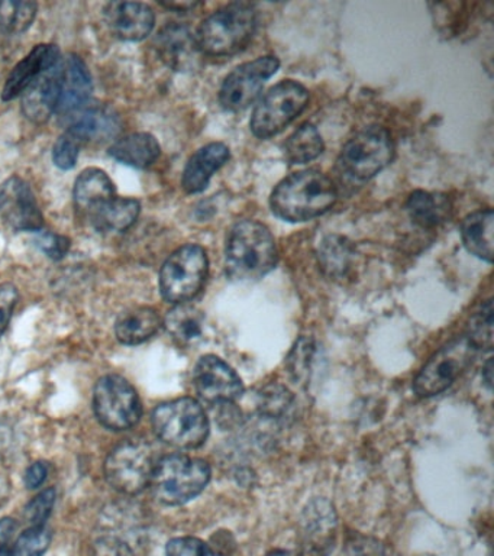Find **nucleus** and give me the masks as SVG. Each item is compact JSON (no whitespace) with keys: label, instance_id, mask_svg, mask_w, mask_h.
I'll return each instance as SVG.
<instances>
[{"label":"nucleus","instance_id":"47","mask_svg":"<svg viewBox=\"0 0 494 556\" xmlns=\"http://www.w3.org/2000/svg\"><path fill=\"white\" fill-rule=\"evenodd\" d=\"M483 381L489 390L493 387V358H489L483 368Z\"/></svg>","mask_w":494,"mask_h":556},{"label":"nucleus","instance_id":"32","mask_svg":"<svg viewBox=\"0 0 494 556\" xmlns=\"http://www.w3.org/2000/svg\"><path fill=\"white\" fill-rule=\"evenodd\" d=\"M38 4L34 2H0V33L23 34L36 20Z\"/></svg>","mask_w":494,"mask_h":556},{"label":"nucleus","instance_id":"33","mask_svg":"<svg viewBox=\"0 0 494 556\" xmlns=\"http://www.w3.org/2000/svg\"><path fill=\"white\" fill-rule=\"evenodd\" d=\"M466 338L476 350H493V302L485 300L470 317Z\"/></svg>","mask_w":494,"mask_h":556},{"label":"nucleus","instance_id":"46","mask_svg":"<svg viewBox=\"0 0 494 556\" xmlns=\"http://www.w3.org/2000/svg\"><path fill=\"white\" fill-rule=\"evenodd\" d=\"M47 465L45 463L33 464L25 472V484L28 489H38L46 481Z\"/></svg>","mask_w":494,"mask_h":556},{"label":"nucleus","instance_id":"23","mask_svg":"<svg viewBox=\"0 0 494 556\" xmlns=\"http://www.w3.org/2000/svg\"><path fill=\"white\" fill-rule=\"evenodd\" d=\"M141 213V203L131 198H112L90 208L86 215L101 232H125L136 224Z\"/></svg>","mask_w":494,"mask_h":556},{"label":"nucleus","instance_id":"44","mask_svg":"<svg viewBox=\"0 0 494 556\" xmlns=\"http://www.w3.org/2000/svg\"><path fill=\"white\" fill-rule=\"evenodd\" d=\"M16 532L15 520L7 519L0 520V556H10L12 551V542Z\"/></svg>","mask_w":494,"mask_h":556},{"label":"nucleus","instance_id":"37","mask_svg":"<svg viewBox=\"0 0 494 556\" xmlns=\"http://www.w3.org/2000/svg\"><path fill=\"white\" fill-rule=\"evenodd\" d=\"M81 146H84V143H81L75 135H72L66 130V132H64L62 137H59L58 141L54 143V164L62 169L75 168L77 160H79Z\"/></svg>","mask_w":494,"mask_h":556},{"label":"nucleus","instance_id":"5","mask_svg":"<svg viewBox=\"0 0 494 556\" xmlns=\"http://www.w3.org/2000/svg\"><path fill=\"white\" fill-rule=\"evenodd\" d=\"M151 421L162 441L181 450L202 446L210 437V419L194 399L183 397L160 404Z\"/></svg>","mask_w":494,"mask_h":556},{"label":"nucleus","instance_id":"45","mask_svg":"<svg viewBox=\"0 0 494 556\" xmlns=\"http://www.w3.org/2000/svg\"><path fill=\"white\" fill-rule=\"evenodd\" d=\"M211 549L215 556H229L236 549V541L229 532H219L212 538Z\"/></svg>","mask_w":494,"mask_h":556},{"label":"nucleus","instance_id":"48","mask_svg":"<svg viewBox=\"0 0 494 556\" xmlns=\"http://www.w3.org/2000/svg\"><path fill=\"white\" fill-rule=\"evenodd\" d=\"M8 495V481L3 473H0V504H3V500Z\"/></svg>","mask_w":494,"mask_h":556},{"label":"nucleus","instance_id":"19","mask_svg":"<svg viewBox=\"0 0 494 556\" xmlns=\"http://www.w3.org/2000/svg\"><path fill=\"white\" fill-rule=\"evenodd\" d=\"M107 25L123 41H141L154 28L155 15L149 4L140 2L110 3L106 9Z\"/></svg>","mask_w":494,"mask_h":556},{"label":"nucleus","instance_id":"10","mask_svg":"<svg viewBox=\"0 0 494 556\" xmlns=\"http://www.w3.org/2000/svg\"><path fill=\"white\" fill-rule=\"evenodd\" d=\"M476 348L466 337L449 342L429 359V363L416 377L415 393L419 397H432V395L441 394L470 367L472 359L476 358Z\"/></svg>","mask_w":494,"mask_h":556},{"label":"nucleus","instance_id":"11","mask_svg":"<svg viewBox=\"0 0 494 556\" xmlns=\"http://www.w3.org/2000/svg\"><path fill=\"white\" fill-rule=\"evenodd\" d=\"M154 458L144 443L127 442L115 447L107 456L105 476L115 490L124 494H137L151 482Z\"/></svg>","mask_w":494,"mask_h":556},{"label":"nucleus","instance_id":"34","mask_svg":"<svg viewBox=\"0 0 494 556\" xmlns=\"http://www.w3.org/2000/svg\"><path fill=\"white\" fill-rule=\"evenodd\" d=\"M294 404L293 395L284 387H266L258 395V407L262 415L271 419L289 416Z\"/></svg>","mask_w":494,"mask_h":556},{"label":"nucleus","instance_id":"26","mask_svg":"<svg viewBox=\"0 0 494 556\" xmlns=\"http://www.w3.org/2000/svg\"><path fill=\"white\" fill-rule=\"evenodd\" d=\"M116 190L110 176L101 168H86L79 174L73 189L76 207L85 215L90 208L115 198Z\"/></svg>","mask_w":494,"mask_h":556},{"label":"nucleus","instance_id":"14","mask_svg":"<svg viewBox=\"0 0 494 556\" xmlns=\"http://www.w3.org/2000/svg\"><path fill=\"white\" fill-rule=\"evenodd\" d=\"M193 386L203 402L218 406L236 402L244 393L240 376L216 355H205L198 361Z\"/></svg>","mask_w":494,"mask_h":556},{"label":"nucleus","instance_id":"36","mask_svg":"<svg viewBox=\"0 0 494 556\" xmlns=\"http://www.w3.org/2000/svg\"><path fill=\"white\" fill-rule=\"evenodd\" d=\"M316 351L314 339L301 338L294 345L293 351L290 352L288 358V367L294 380L303 381L309 374L312 358H314Z\"/></svg>","mask_w":494,"mask_h":556},{"label":"nucleus","instance_id":"8","mask_svg":"<svg viewBox=\"0 0 494 556\" xmlns=\"http://www.w3.org/2000/svg\"><path fill=\"white\" fill-rule=\"evenodd\" d=\"M393 154V141L388 130L370 126L359 130L342 147L338 163L349 176L368 180L392 163Z\"/></svg>","mask_w":494,"mask_h":556},{"label":"nucleus","instance_id":"9","mask_svg":"<svg viewBox=\"0 0 494 556\" xmlns=\"http://www.w3.org/2000/svg\"><path fill=\"white\" fill-rule=\"evenodd\" d=\"M93 408L99 421L112 430H127L141 417V402L137 391L125 378L102 377L94 387Z\"/></svg>","mask_w":494,"mask_h":556},{"label":"nucleus","instance_id":"3","mask_svg":"<svg viewBox=\"0 0 494 556\" xmlns=\"http://www.w3.org/2000/svg\"><path fill=\"white\" fill-rule=\"evenodd\" d=\"M257 15L245 3H232L207 16L198 30L197 41L202 54L232 55L253 38Z\"/></svg>","mask_w":494,"mask_h":556},{"label":"nucleus","instance_id":"24","mask_svg":"<svg viewBox=\"0 0 494 556\" xmlns=\"http://www.w3.org/2000/svg\"><path fill=\"white\" fill-rule=\"evenodd\" d=\"M162 325V317L155 308L137 306L121 313L116 319L115 333L125 345H138L153 338Z\"/></svg>","mask_w":494,"mask_h":556},{"label":"nucleus","instance_id":"25","mask_svg":"<svg viewBox=\"0 0 494 556\" xmlns=\"http://www.w3.org/2000/svg\"><path fill=\"white\" fill-rule=\"evenodd\" d=\"M162 148L155 137L147 132H134L112 143L110 155L121 164L134 168H149L159 160Z\"/></svg>","mask_w":494,"mask_h":556},{"label":"nucleus","instance_id":"40","mask_svg":"<svg viewBox=\"0 0 494 556\" xmlns=\"http://www.w3.org/2000/svg\"><path fill=\"white\" fill-rule=\"evenodd\" d=\"M37 247L40 248L42 252L49 258L59 261L63 260L64 256L67 255V252L71 251L72 241L64 235H59L54 232H40L37 235Z\"/></svg>","mask_w":494,"mask_h":556},{"label":"nucleus","instance_id":"15","mask_svg":"<svg viewBox=\"0 0 494 556\" xmlns=\"http://www.w3.org/2000/svg\"><path fill=\"white\" fill-rule=\"evenodd\" d=\"M0 217L20 232H40L45 226L36 194L24 178L12 176L0 186Z\"/></svg>","mask_w":494,"mask_h":556},{"label":"nucleus","instance_id":"18","mask_svg":"<svg viewBox=\"0 0 494 556\" xmlns=\"http://www.w3.org/2000/svg\"><path fill=\"white\" fill-rule=\"evenodd\" d=\"M92 91L93 83L88 65L79 55H68L63 60L62 86H60L59 106L55 112L68 119L89 103Z\"/></svg>","mask_w":494,"mask_h":556},{"label":"nucleus","instance_id":"4","mask_svg":"<svg viewBox=\"0 0 494 556\" xmlns=\"http://www.w3.org/2000/svg\"><path fill=\"white\" fill-rule=\"evenodd\" d=\"M210 480L211 468L206 460L176 454L155 464L150 484L160 502L180 506L198 497Z\"/></svg>","mask_w":494,"mask_h":556},{"label":"nucleus","instance_id":"22","mask_svg":"<svg viewBox=\"0 0 494 556\" xmlns=\"http://www.w3.org/2000/svg\"><path fill=\"white\" fill-rule=\"evenodd\" d=\"M229 160V148L223 142H212L194 152L183 169L181 186L190 194L201 193L212 176Z\"/></svg>","mask_w":494,"mask_h":556},{"label":"nucleus","instance_id":"12","mask_svg":"<svg viewBox=\"0 0 494 556\" xmlns=\"http://www.w3.org/2000/svg\"><path fill=\"white\" fill-rule=\"evenodd\" d=\"M280 67L279 59L267 55L240 65L229 73L219 90V102L229 112H240L255 102L268 78Z\"/></svg>","mask_w":494,"mask_h":556},{"label":"nucleus","instance_id":"2","mask_svg":"<svg viewBox=\"0 0 494 556\" xmlns=\"http://www.w3.org/2000/svg\"><path fill=\"white\" fill-rule=\"evenodd\" d=\"M277 260L279 252L267 226L255 220H241L229 229L225 267L232 280H258L276 267Z\"/></svg>","mask_w":494,"mask_h":556},{"label":"nucleus","instance_id":"39","mask_svg":"<svg viewBox=\"0 0 494 556\" xmlns=\"http://www.w3.org/2000/svg\"><path fill=\"white\" fill-rule=\"evenodd\" d=\"M167 556H215L211 546L198 538H176L167 543Z\"/></svg>","mask_w":494,"mask_h":556},{"label":"nucleus","instance_id":"29","mask_svg":"<svg viewBox=\"0 0 494 556\" xmlns=\"http://www.w3.org/2000/svg\"><path fill=\"white\" fill-rule=\"evenodd\" d=\"M407 212L414 224L420 228H435L449 216V202L445 195L428 193V191H414L407 200Z\"/></svg>","mask_w":494,"mask_h":556},{"label":"nucleus","instance_id":"13","mask_svg":"<svg viewBox=\"0 0 494 556\" xmlns=\"http://www.w3.org/2000/svg\"><path fill=\"white\" fill-rule=\"evenodd\" d=\"M337 532L332 504L324 498L312 500L302 513L297 556H329L335 546Z\"/></svg>","mask_w":494,"mask_h":556},{"label":"nucleus","instance_id":"7","mask_svg":"<svg viewBox=\"0 0 494 556\" xmlns=\"http://www.w3.org/2000/svg\"><path fill=\"white\" fill-rule=\"evenodd\" d=\"M309 103V91L294 80L273 86L254 108L251 130L257 138L275 137L292 124Z\"/></svg>","mask_w":494,"mask_h":556},{"label":"nucleus","instance_id":"43","mask_svg":"<svg viewBox=\"0 0 494 556\" xmlns=\"http://www.w3.org/2000/svg\"><path fill=\"white\" fill-rule=\"evenodd\" d=\"M90 556H136L131 547L116 538H102L94 542Z\"/></svg>","mask_w":494,"mask_h":556},{"label":"nucleus","instance_id":"20","mask_svg":"<svg viewBox=\"0 0 494 556\" xmlns=\"http://www.w3.org/2000/svg\"><path fill=\"white\" fill-rule=\"evenodd\" d=\"M60 60H62V54H60L58 46L40 43V46L34 47L31 52L21 60L8 76L2 91V100L10 102V100L24 94V91L45 70L53 67Z\"/></svg>","mask_w":494,"mask_h":556},{"label":"nucleus","instance_id":"41","mask_svg":"<svg viewBox=\"0 0 494 556\" xmlns=\"http://www.w3.org/2000/svg\"><path fill=\"white\" fill-rule=\"evenodd\" d=\"M346 556H385L383 545L376 539L363 536V534H351L345 545Z\"/></svg>","mask_w":494,"mask_h":556},{"label":"nucleus","instance_id":"27","mask_svg":"<svg viewBox=\"0 0 494 556\" xmlns=\"http://www.w3.org/2000/svg\"><path fill=\"white\" fill-rule=\"evenodd\" d=\"M493 211L471 213L461 224V238L464 245L472 255L492 263L493 260Z\"/></svg>","mask_w":494,"mask_h":556},{"label":"nucleus","instance_id":"6","mask_svg":"<svg viewBox=\"0 0 494 556\" xmlns=\"http://www.w3.org/2000/svg\"><path fill=\"white\" fill-rule=\"evenodd\" d=\"M210 273L206 251L188 243L173 252L160 271V290L167 302L183 304L197 298Z\"/></svg>","mask_w":494,"mask_h":556},{"label":"nucleus","instance_id":"1","mask_svg":"<svg viewBox=\"0 0 494 556\" xmlns=\"http://www.w3.org/2000/svg\"><path fill=\"white\" fill-rule=\"evenodd\" d=\"M338 191L328 176L318 169H305L286 177L273 190L270 206L280 219L307 222L315 219L335 204Z\"/></svg>","mask_w":494,"mask_h":556},{"label":"nucleus","instance_id":"21","mask_svg":"<svg viewBox=\"0 0 494 556\" xmlns=\"http://www.w3.org/2000/svg\"><path fill=\"white\" fill-rule=\"evenodd\" d=\"M68 132L75 135L81 143L105 141L114 138L121 130L118 113L106 104L88 103L68 117Z\"/></svg>","mask_w":494,"mask_h":556},{"label":"nucleus","instance_id":"42","mask_svg":"<svg viewBox=\"0 0 494 556\" xmlns=\"http://www.w3.org/2000/svg\"><path fill=\"white\" fill-rule=\"evenodd\" d=\"M18 298V289L11 282L0 285V337L5 333L8 325H10Z\"/></svg>","mask_w":494,"mask_h":556},{"label":"nucleus","instance_id":"31","mask_svg":"<svg viewBox=\"0 0 494 556\" xmlns=\"http://www.w3.org/2000/svg\"><path fill=\"white\" fill-rule=\"evenodd\" d=\"M324 139L312 124L302 125L290 135L284 146L286 160L290 164H306L324 152Z\"/></svg>","mask_w":494,"mask_h":556},{"label":"nucleus","instance_id":"17","mask_svg":"<svg viewBox=\"0 0 494 556\" xmlns=\"http://www.w3.org/2000/svg\"><path fill=\"white\" fill-rule=\"evenodd\" d=\"M63 60L45 70L24 91L23 113L33 124H46L58 111Z\"/></svg>","mask_w":494,"mask_h":556},{"label":"nucleus","instance_id":"16","mask_svg":"<svg viewBox=\"0 0 494 556\" xmlns=\"http://www.w3.org/2000/svg\"><path fill=\"white\" fill-rule=\"evenodd\" d=\"M160 59L177 72H192L201 64L197 35L188 26L170 24L164 26L155 39Z\"/></svg>","mask_w":494,"mask_h":556},{"label":"nucleus","instance_id":"35","mask_svg":"<svg viewBox=\"0 0 494 556\" xmlns=\"http://www.w3.org/2000/svg\"><path fill=\"white\" fill-rule=\"evenodd\" d=\"M49 545L50 532L46 526H31L16 539L10 556H42L49 549Z\"/></svg>","mask_w":494,"mask_h":556},{"label":"nucleus","instance_id":"28","mask_svg":"<svg viewBox=\"0 0 494 556\" xmlns=\"http://www.w3.org/2000/svg\"><path fill=\"white\" fill-rule=\"evenodd\" d=\"M318 261L328 277L344 278L349 276L355 261V247L341 235H329L318 247Z\"/></svg>","mask_w":494,"mask_h":556},{"label":"nucleus","instance_id":"38","mask_svg":"<svg viewBox=\"0 0 494 556\" xmlns=\"http://www.w3.org/2000/svg\"><path fill=\"white\" fill-rule=\"evenodd\" d=\"M55 503V490L49 489L38 494L31 503L25 508V517L31 526H45L49 519L51 510Z\"/></svg>","mask_w":494,"mask_h":556},{"label":"nucleus","instance_id":"30","mask_svg":"<svg viewBox=\"0 0 494 556\" xmlns=\"http://www.w3.org/2000/svg\"><path fill=\"white\" fill-rule=\"evenodd\" d=\"M164 325L176 342L183 346H190L201 341L205 317L197 307L185 303L177 304L167 313Z\"/></svg>","mask_w":494,"mask_h":556}]
</instances>
